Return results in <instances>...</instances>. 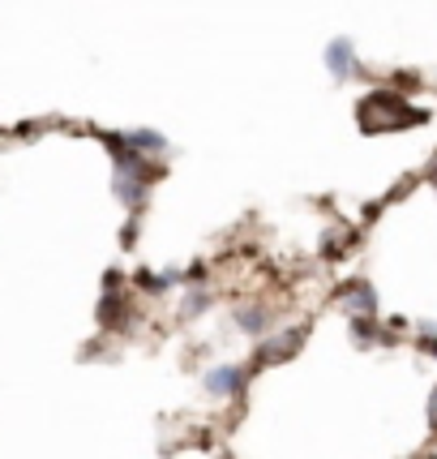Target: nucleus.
<instances>
[{"label":"nucleus","mask_w":437,"mask_h":459,"mask_svg":"<svg viewBox=\"0 0 437 459\" xmlns=\"http://www.w3.org/2000/svg\"><path fill=\"white\" fill-rule=\"evenodd\" d=\"M338 300H343V309H347L352 318H373V314H378V297H373V283H364V280L347 283Z\"/></svg>","instance_id":"nucleus-1"},{"label":"nucleus","mask_w":437,"mask_h":459,"mask_svg":"<svg viewBox=\"0 0 437 459\" xmlns=\"http://www.w3.org/2000/svg\"><path fill=\"white\" fill-rule=\"evenodd\" d=\"M244 378H249V369H236V365H215V369L206 374V382H201V386H206L210 395H218V400H223V395H236L240 386H244Z\"/></svg>","instance_id":"nucleus-2"},{"label":"nucleus","mask_w":437,"mask_h":459,"mask_svg":"<svg viewBox=\"0 0 437 459\" xmlns=\"http://www.w3.org/2000/svg\"><path fill=\"white\" fill-rule=\"evenodd\" d=\"M326 69L335 74V78H352L360 65H356V48H352V39H335L330 48H326Z\"/></svg>","instance_id":"nucleus-3"},{"label":"nucleus","mask_w":437,"mask_h":459,"mask_svg":"<svg viewBox=\"0 0 437 459\" xmlns=\"http://www.w3.org/2000/svg\"><path fill=\"white\" fill-rule=\"evenodd\" d=\"M124 146L138 151V155H163V151H167V138L155 134V129H129V134H124Z\"/></svg>","instance_id":"nucleus-4"},{"label":"nucleus","mask_w":437,"mask_h":459,"mask_svg":"<svg viewBox=\"0 0 437 459\" xmlns=\"http://www.w3.org/2000/svg\"><path fill=\"white\" fill-rule=\"evenodd\" d=\"M236 326L244 335H266L270 331V314L261 305H244V309H236Z\"/></svg>","instance_id":"nucleus-5"},{"label":"nucleus","mask_w":437,"mask_h":459,"mask_svg":"<svg viewBox=\"0 0 437 459\" xmlns=\"http://www.w3.org/2000/svg\"><path fill=\"white\" fill-rule=\"evenodd\" d=\"M300 335H304V331H287V335L266 340V343H261V352H258V360H283V357H292V348L300 343Z\"/></svg>","instance_id":"nucleus-6"},{"label":"nucleus","mask_w":437,"mask_h":459,"mask_svg":"<svg viewBox=\"0 0 437 459\" xmlns=\"http://www.w3.org/2000/svg\"><path fill=\"white\" fill-rule=\"evenodd\" d=\"M206 305H210V297H206V292H198V288H193V292H189V300H184V309H180V314H184V318H193V314H201Z\"/></svg>","instance_id":"nucleus-7"},{"label":"nucleus","mask_w":437,"mask_h":459,"mask_svg":"<svg viewBox=\"0 0 437 459\" xmlns=\"http://www.w3.org/2000/svg\"><path fill=\"white\" fill-rule=\"evenodd\" d=\"M424 352H429V357H437V335H429V343H424Z\"/></svg>","instance_id":"nucleus-8"},{"label":"nucleus","mask_w":437,"mask_h":459,"mask_svg":"<svg viewBox=\"0 0 437 459\" xmlns=\"http://www.w3.org/2000/svg\"><path fill=\"white\" fill-rule=\"evenodd\" d=\"M429 417H433V425H437V391H433V400H429Z\"/></svg>","instance_id":"nucleus-9"},{"label":"nucleus","mask_w":437,"mask_h":459,"mask_svg":"<svg viewBox=\"0 0 437 459\" xmlns=\"http://www.w3.org/2000/svg\"><path fill=\"white\" fill-rule=\"evenodd\" d=\"M433 185H437V180H433Z\"/></svg>","instance_id":"nucleus-10"}]
</instances>
